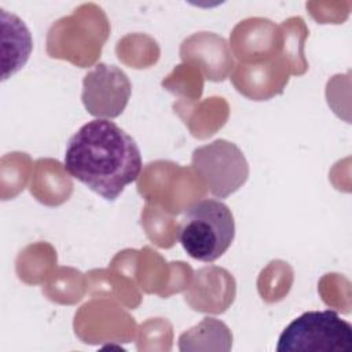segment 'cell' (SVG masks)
<instances>
[{
    "label": "cell",
    "instance_id": "obj_1",
    "mask_svg": "<svg viewBox=\"0 0 352 352\" xmlns=\"http://www.w3.org/2000/svg\"><path fill=\"white\" fill-rule=\"evenodd\" d=\"M63 166L106 201H116L139 177L143 164L131 135L110 120L96 118L69 139Z\"/></svg>",
    "mask_w": 352,
    "mask_h": 352
},
{
    "label": "cell",
    "instance_id": "obj_2",
    "mask_svg": "<svg viewBox=\"0 0 352 352\" xmlns=\"http://www.w3.org/2000/svg\"><path fill=\"white\" fill-rule=\"evenodd\" d=\"M235 238L231 209L217 199H202L191 205L180 221L179 241L184 252L199 261L221 257Z\"/></svg>",
    "mask_w": 352,
    "mask_h": 352
},
{
    "label": "cell",
    "instance_id": "obj_3",
    "mask_svg": "<svg viewBox=\"0 0 352 352\" xmlns=\"http://www.w3.org/2000/svg\"><path fill=\"white\" fill-rule=\"evenodd\" d=\"M278 352H352V326L331 309L308 311L280 333Z\"/></svg>",
    "mask_w": 352,
    "mask_h": 352
},
{
    "label": "cell",
    "instance_id": "obj_4",
    "mask_svg": "<svg viewBox=\"0 0 352 352\" xmlns=\"http://www.w3.org/2000/svg\"><path fill=\"white\" fill-rule=\"evenodd\" d=\"M192 166L205 180L208 190L219 198L236 191L249 175V166L241 150L223 139L195 148Z\"/></svg>",
    "mask_w": 352,
    "mask_h": 352
},
{
    "label": "cell",
    "instance_id": "obj_5",
    "mask_svg": "<svg viewBox=\"0 0 352 352\" xmlns=\"http://www.w3.org/2000/svg\"><path fill=\"white\" fill-rule=\"evenodd\" d=\"M131 96L126 74L114 65L98 63L82 80V103L98 118L118 117Z\"/></svg>",
    "mask_w": 352,
    "mask_h": 352
}]
</instances>
